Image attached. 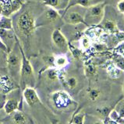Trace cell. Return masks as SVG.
Listing matches in <instances>:
<instances>
[{"label": "cell", "mask_w": 124, "mask_h": 124, "mask_svg": "<svg viewBox=\"0 0 124 124\" xmlns=\"http://www.w3.org/2000/svg\"><path fill=\"white\" fill-rule=\"evenodd\" d=\"M45 6L41 0H27L21 9L11 16L13 30L28 59L39 54L35 20Z\"/></svg>", "instance_id": "obj_1"}, {"label": "cell", "mask_w": 124, "mask_h": 124, "mask_svg": "<svg viewBox=\"0 0 124 124\" xmlns=\"http://www.w3.org/2000/svg\"><path fill=\"white\" fill-rule=\"evenodd\" d=\"M22 52L23 48L19 40H17L12 50L7 54V72L9 76L18 85L20 83V70L23 61Z\"/></svg>", "instance_id": "obj_2"}, {"label": "cell", "mask_w": 124, "mask_h": 124, "mask_svg": "<svg viewBox=\"0 0 124 124\" xmlns=\"http://www.w3.org/2000/svg\"><path fill=\"white\" fill-rule=\"evenodd\" d=\"M23 61L22 66L20 70V89L23 91L24 88L30 87L34 88L36 85V78H35V71L34 68L23 50Z\"/></svg>", "instance_id": "obj_3"}, {"label": "cell", "mask_w": 124, "mask_h": 124, "mask_svg": "<svg viewBox=\"0 0 124 124\" xmlns=\"http://www.w3.org/2000/svg\"><path fill=\"white\" fill-rule=\"evenodd\" d=\"M60 19L61 16L59 15V11L50 6H45L44 10L36 18L35 26L36 28H41V27L52 26Z\"/></svg>", "instance_id": "obj_4"}, {"label": "cell", "mask_w": 124, "mask_h": 124, "mask_svg": "<svg viewBox=\"0 0 124 124\" xmlns=\"http://www.w3.org/2000/svg\"><path fill=\"white\" fill-rule=\"evenodd\" d=\"M23 91L20 88H17L6 93V101L3 105V109L6 114L10 115L13 112L20 109V106L22 103Z\"/></svg>", "instance_id": "obj_5"}, {"label": "cell", "mask_w": 124, "mask_h": 124, "mask_svg": "<svg viewBox=\"0 0 124 124\" xmlns=\"http://www.w3.org/2000/svg\"><path fill=\"white\" fill-rule=\"evenodd\" d=\"M104 7L102 3L96 4L88 8L84 16V22L90 24H97L99 23L103 18Z\"/></svg>", "instance_id": "obj_6"}, {"label": "cell", "mask_w": 124, "mask_h": 124, "mask_svg": "<svg viewBox=\"0 0 124 124\" xmlns=\"http://www.w3.org/2000/svg\"><path fill=\"white\" fill-rule=\"evenodd\" d=\"M26 2L27 0H1L2 6V15L11 17L21 9Z\"/></svg>", "instance_id": "obj_7"}, {"label": "cell", "mask_w": 124, "mask_h": 124, "mask_svg": "<svg viewBox=\"0 0 124 124\" xmlns=\"http://www.w3.org/2000/svg\"><path fill=\"white\" fill-rule=\"evenodd\" d=\"M63 19L67 23L71 25H77L84 22V16L76 11L73 6H69L65 10Z\"/></svg>", "instance_id": "obj_8"}, {"label": "cell", "mask_w": 124, "mask_h": 124, "mask_svg": "<svg viewBox=\"0 0 124 124\" xmlns=\"http://www.w3.org/2000/svg\"><path fill=\"white\" fill-rule=\"evenodd\" d=\"M52 41L56 49L61 53H66L68 50V44L65 35L59 29L53 30L51 36Z\"/></svg>", "instance_id": "obj_9"}, {"label": "cell", "mask_w": 124, "mask_h": 124, "mask_svg": "<svg viewBox=\"0 0 124 124\" xmlns=\"http://www.w3.org/2000/svg\"><path fill=\"white\" fill-rule=\"evenodd\" d=\"M51 101L56 108H62L69 106L71 102V99L67 92L63 91H58L52 94Z\"/></svg>", "instance_id": "obj_10"}, {"label": "cell", "mask_w": 124, "mask_h": 124, "mask_svg": "<svg viewBox=\"0 0 124 124\" xmlns=\"http://www.w3.org/2000/svg\"><path fill=\"white\" fill-rule=\"evenodd\" d=\"M0 39L3 42V44L6 46L8 53L12 50L15 44L18 40V38L13 30L0 29Z\"/></svg>", "instance_id": "obj_11"}, {"label": "cell", "mask_w": 124, "mask_h": 124, "mask_svg": "<svg viewBox=\"0 0 124 124\" xmlns=\"http://www.w3.org/2000/svg\"><path fill=\"white\" fill-rule=\"evenodd\" d=\"M23 98L30 107H33L35 105L41 103L40 99L34 88L28 87L24 88L23 90Z\"/></svg>", "instance_id": "obj_12"}, {"label": "cell", "mask_w": 124, "mask_h": 124, "mask_svg": "<svg viewBox=\"0 0 124 124\" xmlns=\"http://www.w3.org/2000/svg\"><path fill=\"white\" fill-rule=\"evenodd\" d=\"M10 121L12 124H31L32 120L25 112L18 109L10 115Z\"/></svg>", "instance_id": "obj_13"}, {"label": "cell", "mask_w": 124, "mask_h": 124, "mask_svg": "<svg viewBox=\"0 0 124 124\" xmlns=\"http://www.w3.org/2000/svg\"><path fill=\"white\" fill-rule=\"evenodd\" d=\"M42 2L45 6L52 7L57 11H61L67 9L69 0H44Z\"/></svg>", "instance_id": "obj_14"}, {"label": "cell", "mask_w": 124, "mask_h": 124, "mask_svg": "<svg viewBox=\"0 0 124 124\" xmlns=\"http://www.w3.org/2000/svg\"><path fill=\"white\" fill-rule=\"evenodd\" d=\"M0 29L13 30L12 18L9 16H5L2 15V19H0Z\"/></svg>", "instance_id": "obj_15"}, {"label": "cell", "mask_w": 124, "mask_h": 124, "mask_svg": "<svg viewBox=\"0 0 124 124\" xmlns=\"http://www.w3.org/2000/svg\"><path fill=\"white\" fill-rule=\"evenodd\" d=\"M68 64V59L64 54H60L55 57V67L57 68H64Z\"/></svg>", "instance_id": "obj_16"}, {"label": "cell", "mask_w": 124, "mask_h": 124, "mask_svg": "<svg viewBox=\"0 0 124 124\" xmlns=\"http://www.w3.org/2000/svg\"><path fill=\"white\" fill-rule=\"evenodd\" d=\"M65 83H66V85H67L69 89H74L77 86L78 81H77L76 78L74 76H68L66 78Z\"/></svg>", "instance_id": "obj_17"}, {"label": "cell", "mask_w": 124, "mask_h": 124, "mask_svg": "<svg viewBox=\"0 0 124 124\" xmlns=\"http://www.w3.org/2000/svg\"><path fill=\"white\" fill-rule=\"evenodd\" d=\"M101 95V92L97 88H92L88 92V97L91 101L95 102V101L98 100Z\"/></svg>", "instance_id": "obj_18"}, {"label": "cell", "mask_w": 124, "mask_h": 124, "mask_svg": "<svg viewBox=\"0 0 124 124\" xmlns=\"http://www.w3.org/2000/svg\"><path fill=\"white\" fill-rule=\"evenodd\" d=\"M85 122V115L84 113H78L72 119V123L73 124H84Z\"/></svg>", "instance_id": "obj_19"}, {"label": "cell", "mask_w": 124, "mask_h": 124, "mask_svg": "<svg viewBox=\"0 0 124 124\" xmlns=\"http://www.w3.org/2000/svg\"><path fill=\"white\" fill-rule=\"evenodd\" d=\"M115 113L118 116L120 119H124V102H121L116 106Z\"/></svg>", "instance_id": "obj_20"}, {"label": "cell", "mask_w": 124, "mask_h": 124, "mask_svg": "<svg viewBox=\"0 0 124 124\" xmlns=\"http://www.w3.org/2000/svg\"><path fill=\"white\" fill-rule=\"evenodd\" d=\"M7 53L0 49V68H6Z\"/></svg>", "instance_id": "obj_21"}, {"label": "cell", "mask_w": 124, "mask_h": 124, "mask_svg": "<svg viewBox=\"0 0 124 124\" xmlns=\"http://www.w3.org/2000/svg\"><path fill=\"white\" fill-rule=\"evenodd\" d=\"M104 27L105 28L106 30H110V31H113L115 30V23L113 22V21H112V20H108V19H107V20H105V22L104 23V24H103Z\"/></svg>", "instance_id": "obj_22"}, {"label": "cell", "mask_w": 124, "mask_h": 124, "mask_svg": "<svg viewBox=\"0 0 124 124\" xmlns=\"http://www.w3.org/2000/svg\"><path fill=\"white\" fill-rule=\"evenodd\" d=\"M81 46H82L84 48L89 47V46H90V41H89V40L87 37H84L82 40H81Z\"/></svg>", "instance_id": "obj_23"}, {"label": "cell", "mask_w": 124, "mask_h": 124, "mask_svg": "<svg viewBox=\"0 0 124 124\" xmlns=\"http://www.w3.org/2000/svg\"><path fill=\"white\" fill-rule=\"evenodd\" d=\"M116 65L121 69L124 70V58L123 57H119L116 59Z\"/></svg>", "instance_id": "obj_24"}, {"label": "cell", "mask_w": 124, "mask_h": 124, "mask_svg": "<svg viewBox=\"0 0 124 124\" xmlns=\"http://www.w3.org/2000/svg\"><path fill=\"white\" fill-rule=\"evenodd\" d=\"M117 9L120 13H124V0H120L117 4Z\"/></svg>", "instance_id": "obj_25"}, {"label": "cell", "mask_w": 124, "mask_h": 124, "mask_svg": "<svg viewBox=\"0 0 124 124\" xmlns=\"http://www.w3.org/2000/svg\"><path fill=\"white\" fill-rule=\"evenodd\" d=\"M5 101H6V97L4 95V93L2 91H0V107L4 105Z\"/></svg>", "instance_id": "obj_26"}, {"label": "cell", "mask_w": 124, "mask_h": 124, "mask_svg": "<svg viewBox=\"0 0 124 124\" xmlns=\"http://www.w3.org/2000/svg\"><path fill=\"white\" fill-rule=\"evenodd\" d=\"M0 49L2 50H4L5 52H6L7 54H8V50H7L6 46L4 44H3V42L2 41L1 39H0Z\"/></svg>", "instance_id": "obj_27"}, {"label": "cell", "mask_w": 124, "mask_h": 124, "mask_svg": "<svg viewBox=\"0 0 124 124\" xmlns=\"http://www.w3.org/2000/svg\"><path fill=\"white\" fill-rule=\"evenodd\" d=\"M87 71L89 73H91V74H93V73H94V71H95L94 67H93L92 65H88L87 66Z\"/></svg>", "instance_id": "obj_28"}, {"label": "cell", "mask_w": 124, "mask_h": 124, "mask_svg": "<svg viewBox=\"0 0 124 124\" xmlns=\"http://www.w3.org/2000/svg\"><path fill=\"white\" fill-rule=\"evenodd\" d=\"M89 124H104V123L99 119H95V120H92Z\"/></svg>", "instance_id": "obj_29"}, {"label": "cell", "mask_w": 124, "mask_h": 124, "mask_svg": "<svg viewBox=\"0 0 124 124\" xmlns=\"http://www.w3.org/2000/svg\"><path fill=\"white\" fill-rule=\"evenodd\" d=\"M2 13V2L1 0H0V14Z\"/></svg>", "instance_id": "obj_30"}, {"label": "cell", "mask_w": 124, "mask_h": 124, "mask_svg": "<svg viewBox=\"0 0 124 124\" xmlns=\"http://www.w3.org/2000/svg\"><path fill=\"white\" fill-rule=\"evenodd\" d=\"M2 14H0V19H2Z\"/></svg>", "instance_id": "obj_31"}, {"label": "cell", "mask_w": 124, "mask_h": 124, "mask_svg": "<svg viewBox=\"0 0 124 124\" xmlns=\"http://www.w3.org/2000/svg\"><path fill=\"white\" fill-rule=\"evenodd\" d=\"M68 124H73L72 123H68Z\"/></svg>", "instance_id": "obj_32"}, {"label": "cell", "mask_w": 124, "mask_h": 124, "mask_svg": "<svg viewBox=\"0 0 124 124\" xmlns=\"http://www.w3.org/2000/svg\"><path fill=\"white\" fill-rule=\"evenodd\" d=\"M123 92H124V86H123Z\"/></svg>", "instance_id": "obj_33"}, {"label": "cell", "mask_w": 124, "mask_h": 124, "mask_svg": "<svg viewBox=\"0 0 124 124\" xmlns=\"http://www.w3.org/2000/svg\"><path fill=\"white\" fill-rule=\"evenodd\" d=\"M41 1H43V0H41Z\"/></svg>", "instance_id": "obj_34"}, {"label": "cell", "mask_w": 124, "mask_h": 124, "mask_svg": "<svg viewBox=\"0 0 124 124\" xmlns=\"http://www.w3.org/2000/svg\"><path fill=\"white\" fill-rule=\"evenodd\" d=\"M0 124H1V123H0Z\"/></svg>", "instance_id": "obj_35"}, {"label": "cell", "mask_w": 124, "mask_h": 124, "mask_svg": "<svg viewBox=\"0 0 124 124\" xmlns=\"http://www.w3.org/2000/svg\"><path fill=\"white\" fill-rule=\"evenodd\" d=\"M43 1H44V0H43Z\"/></svg>", "instance_id": "obj_36"}]
</instances>
